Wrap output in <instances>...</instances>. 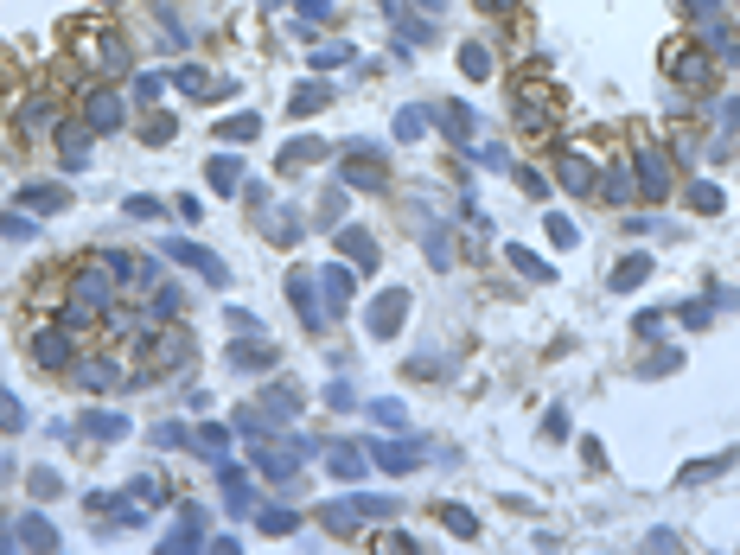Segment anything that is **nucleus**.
Wrapping results in <instances>:
<instances>
[{"instance_id": "25", "label": "nucleus", "mask_w": 740, "mask_h": 555, "mask_svg": "<svg viewBox=\"0 0 740 555\" xmlns=\"http://www.w3.org/2000/svg\"><path fill=\"white\" fill-rule=\"evenodd\" d=\"M440 524H447L454 536H479V517H473V511H460V505H440Z\"/></svg>"}, {"instance_id": "21", "label": "nucleus", "mask_w": 740, "mask_h": 555, "mask_svg": "<svg viewBox=\"0 0 740 555\" xmlns=\"http://www.w3.org/2000/svg\"><path fill=\"white\" fill-rule=\"evenodd\" d=\"M320 154H326V148L313 141V134H301V141H293V148L281 154V173H293V166H307V160H320Z\"/></svg>"}, {"instance_id": "28", "label": "nucleus", "mask_w": 740, "mask_h": 555, "mask_svg": "<svg viewBox=\"0 0 740 555\" xmlns=\"http://www.w3.org/2000/svg\"><path fill=\"white\" fill-rule=\"evenodd\" d=\"M357 517H364L357 505H326V511H320V524H326V530H338V536H345V530H351Z\"/></svg>"}, {"instance_id": "4", "label": "nucleus", "mask_w": 740, "mask_h": 555, "mask_svg": "<svg viewBox=\"0 0 740 555\" xmlns=\"http://www.w3.org/2000/svg\"><path fill=\"white\" fill-rule=\"evenodd\" d=\"M160 255H167V262H185V268H198V274H211V282H224V262H217L211 249H198V243H179V237H160Z\"/></svg>"}, {"instance_id": "23", "label": "nucleus", "mask_w": 740, "mask_h": 555, "mask_svg": "<svg viewBox=\"0 0 740 555\" xmlns=\"http://www.w3.org/2000/svg\"><path fill=\"white\" fill-rule=\"evenodd\" d=\"M20 542H26V549H58V536H51L45 517H26V524H20Z\"/></svg>"}, {"instance_id": "42", "label": "nucleus", "mask_w": 740, "mask_h": 555, "mask_svg": "<svg viewBox=\"0 0 740 555\" xmlns=\"http://www.w3.org/2000/svg\"><path fill=\"white\" fill-rule=\"evenodd\" d=\"M677 7H683V13H690V20H708V13H715V7H721V0H677Z\"/></svg>"}, {"instance_id": "44", "label": "nucleus", "mask_w": 740, "mask_h": 555, "mask_svg": "<svg viewBox=\"0 0 740 555\" xmlns=\"http://www.w3.org/2000/svg\"><path fill=\"white\" fill-rule=\"evenodd\" d=\"M154 441H160V447H179V441H185V428H179V422H160V434H154Z\"/></svg>"}, {"instance_id": "41", "label": "nucleus", "mask_w": 740, "mask_h": 555, "mask_svg": "<svg viewBox=\"0 0 740 555\" xmlns=\"http://www.w3.org/2000/svg\"><path fill=\"white\" fill-rule=\"evenodd\" d=\"M128 218H160V198H128Z\"/></svg>"}, {"instance_id": "6", "label": "nucleus", "mask_w": 740, "mask_h": 555, "mask_svg": "<svg viewBox=\"0 0 740 555\" xmlns=\"http://www.w3.org/2000/svg\"><path fill=\"white\" fill-rule=\"evenodd\" d=\"M345 185H357V192H377V185H384V160L370 154L364 141H357V148H351V160H345Z\"/></svg>"}, {"instance_id": "38", "label": "nucleus", "mask_w": 740, "mask_h": 555, "mask_svg": "<svg viewBox=\"0 0 740 555\" xmlns=\"http://www.w3.org/2000/svg\"><path fill=\"white\" fill-rule=\"evenodd\" d=\"M543 230H549V243H555V249H568V243H574V224H568V218H562V211H555V218H549V224H543Z\"/></svg>"}, {"instance_id": "11", "label": "nucleus", "mask_w": 740, "mask_h": 555, "mask_svg": "<svg viewBox=\"0 0 740 555\" xmlns=\"http://www.w3.org/2000/svg\"><path fill=\"white\" fill-rule=\"evenodd\" d=\"M20 204H26V211H64L70 192H64V185H26V192H20Z\"/></svg>"}, {"instance_id": "16", "label": "nucleus", "mask_w": 740, "mask_h": 555, "mask_svg": "<svg viewBox=\"0 0 740 555\" xmlns=\"http://www.w3.org/2000/svg\"><path fill=\"white\" fill-rule=\"evenodd\" d=\"M645 274H651V255H626L619 268H613V288L626 294V288H645Z\"/></svg>"}, {"instance_id": "22", "label": "nucleus", "mask_w": 740, "mask_h": 555, "mask_svg": "<svg viewBox=\"0 0 740 555\" xmlns=\"http://www.w3.org/2000/svg\"><path fill=\"white\" fill-rule=\"evenodd\" d=\"M204 173H211V192H237V179H243L230 154H224V160H217V154H211V166H204Z\"/></svg>"}, {"instance_id": "43", "label": "nucleus", "mask_w": 740, "mask_h": 555, "mask_svg": "<svg viewBox=\"0 0 740 555\" xmlns=\"http://www.w3.org/2000/svg\"><path fill=\"white\" fill-rule=\"evenodd\" d=\"M134 96H140V103H154V96H160V71H147V77L134 84Z\"/></svg>"}, {"instance_id": "46", "label": "nucleus", "mask_w": 740, "mask_h": 555, "mask_svg": "<svg viewBox=\"0 0 740 555\" xmlns=\"http://www.w3.org/2000/svg\"><path fill=\"white\" fill-rule=\"evenodd\" d=\"M473 7H479V13H510L517 0H473Z\"/></svg>"}, {"instance_id": "45", "label": "nucleus", "mask_w": 740, "mask_h": 555, "mask_svg": "<svg viewBox=\"0 0 740 555\" xmlns=\"http://www.w3.org/2000/svg\"><path fill=\"white\" fill-rule=\"evenodd\" d=\"M301 13H307V20H326V13H332V0H301Z\"/></svg>"}, {"instance_id": "13", "label": "nucleus", "mask_w": 740, "mask_h": 555, "mask_svg": "<svg viewBox=\"0 0 740 555\" xmlns=\"http://www.w3.org/2000/svg\"><path fill=\"white\" fill-rule=\"evenodd\" d=\"M230 364H237V371H262V364H275V345H262V338H243L237 352H230Z\"/></svg>"}, {"instance_id": "12", "label": "nucleus", "mask_w": 740, "mask_h": 555, "mask_svg": "<svg viewBox=\"0 0 740 555\" xmlns=\"http://www.w3.org/2000/svg\"><path fill=\"white\" fill-rule=\"evenodd\" d=\"M320 282H326V307L338 313V307L351 300V268H345V262H332V268H320Z\"/></svg>"}, {"instance_id": "17", "label": "nucleus", "mask_w": 740, "mask_h": 555, "mask_svg": "<svg viewBox=\"0 0 740 555\" xmlns=\"http://www.w3.org/2000/svg\"><path fill=\"white\" fill-rule=\"evenodd\" d=\"M600 192H607V198H613V204H626V198H632V192H638V173H632V166H626V160H619V166H613V173H607V185H600Z\"/></svg>"}, {"instance_id": "2", "label": "nucleus", "mask_w": 740, "mask_h": 555, "mask_svg": "<svg viewBox=\"0 0 740 555\" xmlns=\"http://www.w3.org/2000/svg\"><path fill=\"white\" fill-rule=\"evenodd\" d=\"M663 71L683 77L690 90H702V84L715 77V58H708V51H696V45H663Z\"/></svg>"}, {"instance_id": "33", "label": "nucleus", "mask_w": 740, "mask_h": 555, "mask_svg": "<svg viewBox=\"0 0 740 555\" xmlns=\"http://www.w3.org/2000/svg\"><path fill=\"white\" fill-rule=\"evenodd\" d=\"M58 492H64V485H58V472H51V466H39V472H32V498L45 505V498H58Z\"/></svg>"}, {"instance_id": "15", "label": "nucleus", "mask_w": 740, "mask_h": 555, "mask_svg": "<svg viewBox=\"0 0 740 555\" xmlns=\"http://www.w3.org/2000/svg\"><path fill=\"white\" fill-rule=\"evenodd\" d=\"M192 447H198V453H204V460H224V453H230V428H224V422H204V428H198V441H192Z\"/></svg>"}, {"instance_id": "19", "label": "nucleus", "mask_w": 740, "mask_h": 555, "mask_svg": "<svg viewBox=\"0 0 740 555\" xmlns=\"http://www.w3.org/2000/svg\"><path fill=\"white\" fill-rule=\"evenodd\" d=\"M440 115H447V134H454V141H473V128H479V115H473L466 103H447V109H440Z\"/></svg>"}, {"instance_id": "32", "label": "nucleus", "mask_w": 740, "mask_h": 555, "mask_svg": "<svg viewBox=\"0 0 740 555\" xmlns=\"http://www.w3.org/2000/svg\"><path fill=\"white\" fill-rule=\"evenodd\" d=\"M256 134H262L256 115H230V121H224V141H256Z\"/></svg>"}, {"instance_id": "40", "label": "nucleus", "mask_w": 740, "mask_h": 555, "mask_svg": "<svg viewBox=\"0 0 740 555\" xmlns=\"http://www.w3.org/2000/svg\"><path fill=\"white\" fill-rule=\"evenodd\" d=\"M262 530H275V536H287V530H293V511H262Z\"/></svg>"}, {"instance_id": "37", "label": "nucleus", "mask_w": 740, "mask_h": 555, "mask_svg": "<svg viewBox=\"0 0 740 555\" xmlns=\"http://www.w3.org/2000/svg\"><path fill=\"white\" fill-rule=\"evenodd\" d=\"M370 422H384V428H402V402H370Z\"/></svg>"}, {"instance_id": "9", "label": "nucleus", "mask_w": 740, "mask_h": 555, "mask_svg": "<svg viewBox=\"0 0 740 555\" xmlns=\"http://www.w3.org/2000/svg\"><path fill=\"white\" fill-rule=\"evenodd\" d=\"M32 358H39L45 371H64V364H70V338H64L58 326H45V332L32 338Z\"/></svg>"}, {"instance_id": "1", "label": "nucleus", "mask_w": 740, "mask_h": 555, "mask_svg": "<svg viewBox=\"0 0 740 555\" xmlns=\"http://www.w3.org/2000/svg\"><path fill=\"white\" fill-rule=\"evenodd\" d=\"M313 282H320V274H307V268H301V274H287V300H293V313H301V326H307V332H326V326H332V307L313 294Z\"/></svg>"}, {"instance_id": "26", "label": "nucleus", "mask_w": 740, "mask_h": 555, "mask_svg": "<svg viewBox=\"0 0 740 555\" xmlns=\"http://www.w3.org/2000/svg\"><path fill=\"white\" fill-rule=\"evenodd\" d=\"M428 121H434V109H402V115H396V134H402V141H415V134H428Z\"/></svg>"}, {"instance_id": "3", "label": "nucleus", "mask_w": 740, "mask_h": 555, "mask_svg": "<svg viewBox=\"0 0 740 555\" xmlns=\"http://www.w3.org/2000/svg\"><path fill=\"white\" fill-rule=\"evenodd\" d=\"M402 313H409V288H384L377 300H370V338H396Z\"/></svg>"}, {"instance_id": "30", "label": "nucleus", "mask_w": 740, "mask_h": 555, "mask_svg": "<svg viewBox=\"0 0 740 555\" xmlns=\"http://www.w3.org/2000/svg\"><path fill=\"white\" fill-rule=\"evenodd\" d=\"M0 428H7V434L26 428V408H20V396H7V389H0Z\"/></svg>"}, {"instance_id": "18", "label": "nucleus", "mask_w": 740, "mask_h": 555, "mask_svg": "<svg viewBox=\"0 0 740 555\" xmlns=\"http://www.w3.org/2000/svg\"><path fill=\"white\" fill-rule=\"evenodd\" d=\"M58 148H64V160H70V166H84V160H90V141H84V128H77V121H64Z\"/></svg>"}, {"instance_id": "34", "label": "nucleus", "mask_w": 740, "mask_h": 555, "mask_svg": "<svg viewBox=\"0 0 740 555\" xmlns=\"http://www.w3.org/2000/svg\"><path fill=\"white\" fill-rule=\"evenodd\" d=\"M690 204H696V211H721V185H690Z\"/></svg>"}, {"instance_id": "35", "label": "nucleus", "mask_w": 740, "mask_h": 555, "mask_svg": "<svg viewBox=\"0 0 740 555\" xmlns=\"http://www.w3.org/2000/svg\"><path fill=\"white\" fill-rule=\"evenodd\" d=\"M179 90H185V96H211V77L198 71V64H185V71H179Z\"/></svg>"}, {"instance_id": "14", "label": "nucleus", "mask_w": 740, "mask_h": 555, "mask_svg": "<svg viewBox=\"0 0 740 555\" xmlns=\"http://www.w3.org/2000/svg\"><path fill=\"white\" fill-rule=\"evenodd\" d=\"M84 434H96V441H122V434H128V422H122V415H109V408H90V415H84Z\"/></svg>"}, {"instance_id": "31", "label": "nucleus", "mask_w": 740, "mask_h": 555, "mask_svg": "<svg viewBox=\"0 0 740 555\" xmlns=\"http://www.w3.org/2000/svg\"><path fill=\"white\" fill-rule=\"evenodd\" d=\"M326 466H332L338 479H357V472H364V453H351V447H332V460H326Z\"/></svg>"}, {"instance_id": "36", "label": "nucleus", "mask_w": 740, "mask_h": 555, "mask_svg": "<svg viewBox=\"0 0 740 555\" xmlns=\"http://www.w3.org/2000/svg\"><path fill=\"white\" fill-rule=\"evenodd\" d=\"M0 230H7L14 243H26V237H32V218H26V211H7V218H0Z\"/></svg>"}, {"instance_id": "29", "label": "nucleus", "mask_w": 740, "mask_h": 555, "mask_svg": "<svg viewBox=\"0 0 740 555\" xmlns=\"http://www.w3.org/2000/svg\"><path fill=\"white\" fill-rule=\"evenodd\" d=\"M460 71H466V77H485V71H492V51H485V45H460Z\"/></svg>"}, {"instance_id": "5", "label": "nucleus", "mask_w": 740, "mask_h": 555, "mask_svg": "<svg viewBox=\"0 0 740 555\" xmlns=\"http://www.w3.org/2000/svg\"><path fill=\"white\" fill-rule=\"evenodd\" d=\"M84 121H90V128H96V134H115V128H122V121H128V103H122V96H115V90H96V96H90V103H84Z\"/></svg>"}, {"instance_id": "20", "label": "nucleus", "mask_w": 740, "mask_h": 555, "mask_svg": "<svg viewBox=\"0 0 740 555\" xmlns=\"http://www.w3.org/2000/svg\"><path fill=\"white\" fill-rule=\"evenodd\" d=\"M77 377H84V389H96V396H103V389H115V383H122V364H84Z\"/></svg>"}, {"instance_id": "24", "label": "nucleus", "mask_w": 740, "mask_h": 555, "mask_svg": "<svg viewBox=\"0 0 740 555\" xmlns=\"http://www.w3.org/2000/svg\"><path fill=\"white\" fill-rule=\"evenodd\" d=\"M332 103V90L326 84H307V90H293V115H313V109H326Z\"/></svg>"}, {"instance_id": "8", "label": "nucleus", "mask_w": 740, "mask_h": 555, "mask_svg": "<svg viewBox=\"0 0 740 555\" xmlns=\"http://www.w3.org/2000/svg\"><path fill=\"white\" fill-rule=\"evenodd\" d=\"M555 173H562V192H574V198L600 192V185H594V160H587V154H562V160H555Z\"/></svg>"}, {"instance_id": "10", "label": "nucleus", "mask_w": 740, "mask_h": 555, "mask_svg": "<svg viewBox=\"0 0 740 555\" xmlns=\"http://www.w3.org/2000/svg\"><path fill=\"white\" fill-rule=\"evenodd\" d=\"M338 249H345V255H351L357 268H377V243H370V237L357 230V224H345V230H338Z\"/></svg>"}, {"instance_id": "27", "label": "nucleus", "mask_w": 740, "mask_h": 555, "mask_svg": "<svg viewBox=\"0 0 740 555\" xmlns=\"http://www.w3.org/2000/svg\"><path fill=\"white\" fill-rule=\"evenodd\" d=\"M510 268H517V274H530V282H549V262H543V255H530V249H510Z\"/></svg>"}, {"instance_id": "39", "label": "nucleus", "mask_w": 740, "mask_h": 555, "mask_svg": "<svg viewBox=\"0 0 740 555\" xmlns=\"http://www.w3.org/2000/svg\"><path fill=\"white\" fill-rule=\"evenodd\" d=\"M351 45H313V64H345Z\"/></svg>"}, {"instance_id": "7", "label": "nucleus", "mask_w": 740, "mask_h": 555, "mask_svg": "<svg viewBox=\"0 0 740 555\" xmlns=\"http://www.w3.org/2000/svg\"><path fill=\"white\" fill-rule=\"evenodd\" d=\"M632 173H638V192H645V198H663V192H671V160H663L657 148H645Z\"/></svg>"}]
</instances>
